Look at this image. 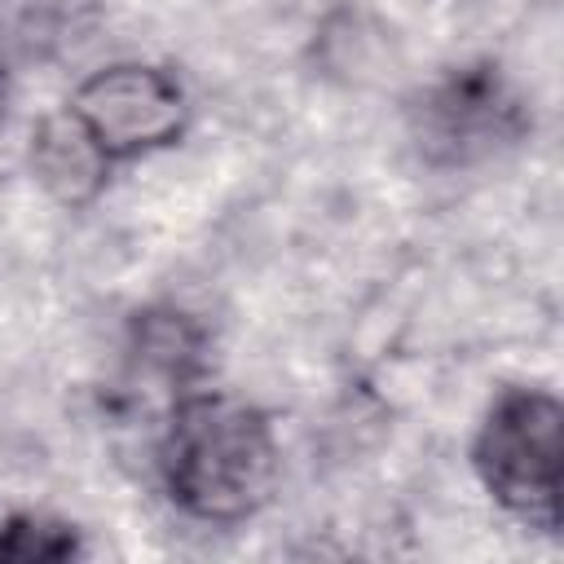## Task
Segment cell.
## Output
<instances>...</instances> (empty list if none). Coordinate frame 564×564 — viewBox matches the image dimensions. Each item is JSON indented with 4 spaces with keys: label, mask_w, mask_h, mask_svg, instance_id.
Wrapping results in <instances>:
<instances>
[{
    "label": "cell",
    "mask_w": 564,
    "mask_h": 564,
    "mask_svg": "<svg viewBox=\"0 0 564 564\" xmlns=\"http://www.w3.org/2000/svg\"><path fill=\"white\" fill-rule=\"evenodd\" d=\"M159 467L167 498L212 524L247 520L273 489L278 445L264 410L229 392H194L181 397L163 445Z\"/></svg>",
    "instance_id": "cell-1"
},
{
    "label": "cell",
    "mask_w": 564,
    "mask_h": 564,
    "mask_svg": "<svg viewBox=\"0 0 564 564\" xmlns=\"http://www.w3.org/2000/svg\"><path fill=\"white\" fill-rule=\"evenodd\" d=\"M476 471L485 489L529 529L555 533L560 502V401L538 388H507L480 423Z\"/></svg>",
    "instance_id": "cell-2"
},
{
    "label": "cell",
    "mask_w": 564,
    "mask_h": 564,
    "mask_svg": "<svg viewBox=\"0 0 564 564\" xmlns=\"http://www.w3.org/2000/svg\"><path fill=\"white\" fill-rule=\"evenodd\" d=\"M419 154L441 167L480 163L529 132V110L498 66H463L432 84L410 110Z\"/></svg>",
    "instance_id": "cell-3"
},
{
    "label": "cell",
    "mask_w": 564,
    "mask_h": 564,
    "mask_svg": "<svg viewBox=\"0 0 564 564\" xmlns=\"http://www.w3.org/2000/svg\"><path fill=\"white\" fill-rule=\"evenodd\" d=\"M70 115L106 159H132L172 145L185 128V93L159 66H106L79 84Z\"/></svg>",
    "instance_id": "cell-4"
},
{
    "label": "cell",
    "mask_w": 564,
    "mask_h": 564,
    "mask_svg": "<svg viewBox=\"0 0 564 564\" xmlns=\"http://www.w3.org/2000/svg\"><path fill=\"white\" fill-rule=\"evenodd\" d=\"M106 163L110 159L70 110L44 119L31 137V167L57 203H88L106 181Z\"/></svg>",
    "instance_id": "cell-5"
},
{
    "label": "cell",
    "mask_w": 564,
    "mask_h": 564,
    "mask_svg": "<svg viewBox=\"0 0 564 564\" xmlns=\"http://www.w3.org/2000/svg\"><path fill=\"white\" fill-rule=\"evenodd\" d=\"M203 348H207V335L185 313L150 308V313H137L132 322V352L141 357L145 370L163 379H176V383L194 379L203 370Z\"/></svg>",
    "instance_id": "cell-6"
},
{
    "label": "cell",
    "mask_w": 564,
    "mask_h": 564,
    "mask_svg": "<svg viewBox=\"0 0 564 564\" xmlns=\"http://www.w3.org/2000/svg\"><path fill=\"white\" fill-rule=\"evenodd\" d=\"M0 560H9V524H0Z\"/></svg>",
    "instance_id": "cell-7"
},
{
    "label": "cell",
    "mask_w": 564,
    "mask_h": 564,
    "mask_svg": "<svg viewBox=\"0 0 564 564\" xmlns=\"http://www.w3.org/2000/svg\"><path fill=\"white\" fill-rule=\"evenodd\" d=\"M4 97H9V79H4V66H0V110H4Z\"/></svg>",
    "instance_id": "cell-8"
}]
</instances>
